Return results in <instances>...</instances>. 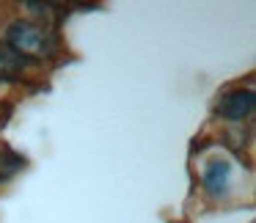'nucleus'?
<instances>
[{
  "label": "nucleus",
  "mask_w": 256,
  "mask_h": 223,
  "mask_svg": "<svg viewBox=\"0 0 256 223\" xmlns=\"http://www.w3.org/2000/svg\"><path fill=\"white\" fill-rule=\"evenodd\" d=\"M22 166H25V157L22 154H17V152H12V149L0 152V179H6V176H12V174H17Z\"/></svg>",
  "instance_id": "nucleus-5"
},
{
  "label": "nucleus",
  "mask_w": 256,
  "mask_h": 223,
  "mask_svg": "<svg viewBox=\"0 0 256 223\" xmlns=\"http://www.w3.org/2000/svg\"><path fill=\"white\" fill-rule=\"evenodd\" d=\"M25 66H28V61L22 56L8 50L6 44H0V78H17L20 72H25Z\"/></svg>",
  "instance_id": "nucleus-4"
},
{
  "label": "nucleus",
  "mask_w": 256,
  "mask_h": 223,
  "mask_svg": "<svg viewBox=\"0 0 256 223\" xmlns=\"http://www.w3.org/2000/svg\"><path fill=\"white\" fill-rule=\"evenodd\" d=\"M6 47L22 56L25 61L28 58H50L58 50V39L52 30L42 28V25L17 20L6 28Z\"/></svg>",
  "instance_id": "nucleus-1"
},
{
  "label": "nucleus",
  "mask_w": 256,
  "mask_h": 223,
  "mask_svg": "<svg viewBox=\"0 0 256 223\" xmlns=\"http://www.w3.org/2000/svg\"><path fill=\"white\" fill-rule=\"evenodd\" d=\"M254 91L248 88H234V91H226L218 102V113L223 118H232V122H242L254 113Z\"/></svg>",
  "instance_id": "nucleus-2"
},
{
  "label": "nucleus",
  "mask_w": 256,
  "mask_h": 223,
  "mask_svg": "<svg viewBox=\"0 0 256 223\" xmlns=\"http://www.w3.org/2000/svg\"><path fill=\"white\" fill-rule=\"evenodd\" d=\"M228 174H232L228 162H210V166H206V171H204L206 188H210L212 193H226V188H228Z\"/></svg>",
  "instance_id": "nucleus-3"
}]
</instances>
